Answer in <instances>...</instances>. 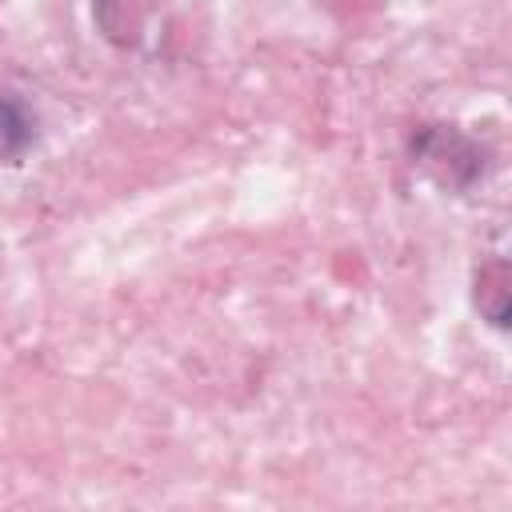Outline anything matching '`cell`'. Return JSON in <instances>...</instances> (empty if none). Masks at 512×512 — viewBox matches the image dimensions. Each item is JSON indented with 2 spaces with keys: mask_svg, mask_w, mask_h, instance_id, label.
I'll return each instance as SVG.
<instances>
[]
</instances>
